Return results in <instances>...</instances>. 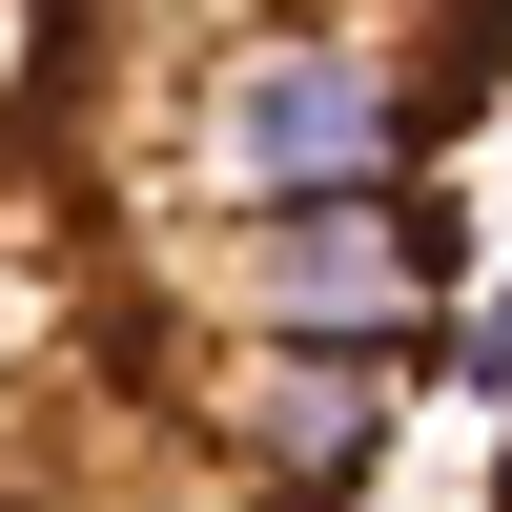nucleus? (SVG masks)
Returning <instances> with one entry per match:
<instances>
[{"instance_id":"f257e3e1","label":"nucleus","mask_w":512,"mask_h":512,"mask_svg":"<svg viewBox=\"0 0 512 512\" xmlns=\"http://www.w3.org/2000/svg\"><path fill=\"white\" fill-rule=\"evenodd\" d=\"M492 103L512 0H0V512H369Z\"/></svg>"},{"instance_id":"f03ea898","label":"nucleus","mask_w":512,"mask_h":512,"mask_svg":"<svg viewBox=\"0 0 512 512\" xmlns=\"http://www.w3.org/2000/svg\"><path fill=\"white\" fill-rule=\"evenodd\" d=\"M472 512H512V451H492V492H472Z\"/></svg>"}]
</instances>
